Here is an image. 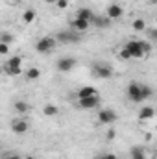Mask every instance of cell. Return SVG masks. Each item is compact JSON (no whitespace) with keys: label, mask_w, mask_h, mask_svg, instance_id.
Wrapping results in <instances>:
<instances>
[{"label":"cell","mask_w":157,"mask_h":159,"mask_svg":"<svg viewBox=\"0 0 157 159\" xmlns=\"http://www.w3.org/2000/svg\"><path fill=\"white\" fill-rule=\"evenodd\" d=\"M56 44H57L56 37H43V39H39L35 43V50L39 54H50L56 48Z\"/></svg>","instance_id":"1"},{"label":"cell","mask_w":157,"mask_h":159,"mask_svg":"<svg viewBox=\"0 0 157 159\" xmlns=\"http://www.w3.org/2000/svg\"><path fill=\"white\" fill-rule=\"evenodd\" d=\"M92 74L98 80H109L113 76V69L105 63H94L92 65Z\"/></svg>","instance_id":"2"},{"label":"cell","mask_w":157,"mask_h":159,"mask_svg":"<svg viewBox=\"0 0 157 159\" xmlns=\"http://www.w3.org/2000/svg\"><path fill=\"white\" fill-rule=\"evenodd\" d=\"M126 94H128V98L131 100V102H135V104H141L142 102V94H141V83H129L128 85V89H126Z\"/></svg>","instance_id":"3"},{"label":"cell","mask_w":157,"mask_h":159,"mask_svg":"<svg viewBox=\"0 0 157 159\" xmlns=\"http://www.w3.org/2000/svg\"><path fill=\"white\" fill-rule=\"evenodd\" d=\"M124 50L129 54V57H135V59H141L144 54H142V50H141V43L139 41H128L126 44H124Z\"/></svg>","instance_id":"4"},{"label":"cell","mask_w":157,"mask_h":159,"mask_svg":"<svg viewBox=\"0 0 157 159\" xmlns=\"http://www.w3.org/2000/svg\"><path fill=\"white\" fill-rule=\"evenodd\" d=\"M98 122L100 124H113V122H117V113L113 109H100L98 111Z\"/></svg>","instance_id":"5"},{"label":"cell","mask_w":157,"mask_h":159,"mask_svg":"<svg viewBox=\"0 0 157 159\" xmlns=\"http://www.w3.org/2000/svg\"><path fill=\"white\" fill-rule=\"evenodd\" d=\"M56 65H57L59 72H69V70H72L76 67V59L74 57H61V59H57Z\"/></svg>","instance_id":"6"},{"label":"cell","mask_w":157,"mask_h":159,"mask_svg":"<svg viewBox=\"0 0 157 159\" xmlns=\"http://www.w3.org/2000/svg\"><path fill=\"white\" fill-rule=\"evenodd\" d=\"M100 106V96L94 94V96H89V98H79V107L81 109H94Z\"/></svg>","instance_id":"7"},{"label":"cell","mask_w":157,"mask_h":159,"mask_svg":"<svg viewBox=\"0 0 157 159\" xmlns=\"http://www.w3.org/2000/svg\"><path fill=\"white\" fill-rule=\"evenodd\" d=\"M124 15V9H122V6H118V4H109L107 6V11H105V17L109 19V20H117Z\"/></svg>","instance_id":"8"},{"label":"cell","mask_w":157,"mask_h":159,"mask_svg":"<svg viewBox=\"0 0 157 159\" xmlns=\"http://www.w3.org/2000/svg\"><path fill=\"white\" fill-rule=\"evenodd\" d=\"M79 37L78 32H59L56 35V41H61V43H79Z\"/></svg>","instance_id":"9"},{"label":"cell","mask_w":157,"mask_h":159,"mask_svg":"<svg viewBox=\"0 0 157 159\" xmlns=\"http://www.w3.org/2000/svg\"><path fill=\"white\" fill-rule=\"evenodd\" d=\"M28 128H30V124H28V120H24V119H17V120H13V124H11V129H13V133H17V135L26 133Z\"/></svg>","instance_id":"10"},{"label":"cell","mask_w":157,"mask_h":159,"mask_svg":"<svg viewBox=\"0 0 157 159\" xmlns=\"http://www.w3.org/2000/svg\"><path fill=\"white\" fill-rule=\"evenodd\" d=\"M72 26H74V30L78 32V34H83V32H87L89 30V26H91V22L89 20H83V19H74L72 20Z\"/></svg>","instance_id":"11"},{"label":"cell","mask_w":157,"mask_h":159,"mask_svg":"<svg viewBox=\"0 0 157 159\" xmlns=\"http://www.w3.org/2000/svg\"><path fill=\"white\" fill-rule=\"evenodd\" d=\"M22 56H11L6 63H4V67H9V69H22Z\"/></svg>","instance_id":"12"},{"label":"cell","mask_w":157,"mask_h":159,"mask_svg":"<svg viewBox=\"0 0 157 159\" xmlns=\"http://www.w3.org/2000/svg\"><path fill=\"white\" fill-rule=\"evenodd\" d=\"M129 159H146V150L142 146H133L129 150Z\"/></svg>","instance_id":"13"},{"label":"cell","mask_w":157,"mask_h":159,"mask_svg":"<svg viewBox=\"0 0 157 159\" xmlns=\"http://www.w3.org/2000/svg\"><path fill=\"white\" fill-rule=\"evenodd\" d=\"M94 94H98V91L91 85H85L78 91V98H89V96H94Z\"/></svg>","instance_id":"14"},{"label":"cell","mask_w":157,"mask_h":159,"mask_svg":"<svg viewBox=\"0 0 157 159\" xmlns=\"http://www.w3.org/2000/svg\"><path fill=\"white\" fill-rule=\"evenodd\" d=\"M154 115H155L154 107H152V106H146V107H142V109H141L139 119H141V120H150V119H154Z\"/></svg>","instance_id":"15"},{"label":"cell","mask_w":157,"mask_h":159,"mask_svg":"<svg viewBox=\"0 0 157 159\" xmlns=\"http://www.w3.org/2000/svg\"><path fill=\"white\" fill-rule=\"evenodd\" d=\"M91 22H94L98 28H107V26H109L113 20H109V19L104 15V17H92V20H91Z\"/></svg>","instance_id":"16"},{"label":"cell","mask_w":157,"mask_h":159,"mask_svg":"<svg viewBox=\"0 0 157 159\" xmlns=\"http://www.w3.org/2000/svg\"><path fill=\"white\" fill-rule=\"evenodd\" d=\"M78 19H83V20H92V17H94V13L91 11V9H87V7H81V9H78V15H76Z\"/></svg>","instance_id":"17"},{"label":"cell","mask_w":157,"mask_h":159,"mask_svg":"<svg viewBox=\"0 0 157 159\" xmlns=\"http://www.w3.org/2000/svg\"><path fill=\"white\" fill-rule=\"evenodd\" d=\"M41 78V70L37 67H30L28 70H26V80H30V81H35V80Z\"/></svg>","instance_id":"18"},{"label":"cell","mask_w":157,"mask_h":159,"mask_svg":"<svg viewBox=\"0 0 157 159\" xmlns=\"http://www.w3.org/2000/svg\"><path fill=\"white\" fill-rule=\"evenodd\" d=\"M57 111H59V109H57V106H56V104H46V106L43 107V113H44L46 117H56V115H57Z\"/></svg>","instance_id":"19"},{"label":"cell","mask_w":157,"mask_h":159,"mask_svg":"<svg viewBox=\"0 0 157 159\" xmlns=\"http://www.w3.org/2000/svg\"><path fill=\"white\" fill-rule=\"evenodd\" d=\"M141 94H142V100H148V98H152L154 89L150 85H146V83H141Z\"/></svg>","instance_id":"20"},{"label":"cell","mask_w":157,"mask_h":159,"mask_svg":"<svg viewBox=\"0 0 157 159\" xmlns=\"http://www.w3.org/2000/svg\"><path fill=\"white\" fill-rule=\"evenodd\" d=\"M13 107H15V111H17V113H20V115H24V113H28V111H30V106H28L26 102H22V100L15 102V106H13Z\"/></svg>","instance_id":"21"},{"label":"cell","mask_w":157,"mask_h":159,"mask_svg":"<svg viewBox=\"0 0 157 159\" xmlns=\"http://www.w3.org/2000/svg\"><path fill=\"white\" fill-rule=\"evenodd\" d=\"M35 17H37V13H35L34 9H26V11L22 13V20H24L26 24H30V22H34V20H35Z\"/></svg>","instance_id":"22"},{"label":"cell","mask_w":157,"mask_h":159,"mask_svg":"<svg viewBox=\"0 0 157 159\" xmlns=\"http://www.w3.org/2000/svg\"><path fill=\"white\" fill-rule=\"evenodd\" d=\"M133 30H135V32H144V30H146V22H144L142 19H135V20H133Z\"/></svg>","instance_id":"23"},{"label":"cell","mask_w":157,"mask_h":159,"mask_svg":"<svg viewBox=\"0 0 157 159\" xmlns=\"http://www.w3.org/2000/svg\"><path fill=\"white\" fill-rule=\"evenodd\" d=\"M2 69H4V72L9 74V76H20V74H22V69H9V67H4V65H2Z\"/></svg>","instance_id":"24"},{"label":"cell","mask_w":157,"mask_h":159,"mask_svg":"<svg viewBox=\"0 0 157 159\" xmlns=\"http://www.w3.org/2000/svg\"><path fill=\"white\" fill-rule=\"evenodd\" d=\"M0 43L11 44V43H13V35H11L9 32H2V34H0Z\"/></svg>","instance_id":"25"},{"label":"cell","mask_w":157,"mask_h":159,"mask_svg":"<svg viewBox=\"0 0 157 159\" xmlns=\"http://www.w3.org/2000/svg\"><path fill=\"white\" fill-rule=\"evenodd\" d=\"M141 43V50H142V54H150L152 52V44L148 43V41H139Z\"/></svg>","instance_id":"26"},{"label":"cell","mask_w":157,"mask_h":159,"mask_svg":"<svg viewBox=\"0 0 157 159\" xmlns=\"http://www.w3.org/2000/svg\"><path fill=\"white\" fill-rule=\"evenodd\" d=\"M6 54H9V44L0 43V56H6Z\"/></svg>","instance_id":"27"},{"label":"cell","mask_w":157,"mask_h":159,"mask_svg":"<svg viewBox=\"0 0 157 159\" xmlns=\"http://www.w3.org/2000/svg\"><path fill=\"white\" fill-rule=\"evenodd\" d=\"M56 6H57L59 9H67V7H69V0H57Z\"/></svg>","instance_id":"28"},{"label":"cell","mask_w":157,"mask_h":159,"mask_svg":"<svg viewBox=\"0 0 157 159\" xmlns=\"http://www.w3.org/2000/svg\"><path fill=\"white\" fill-rule=\"evenodd\" d=\"M4 159H22V157H20L17 152H7V154L4 156Z\"/></svg>","instance_id":"29"},{"label":"cell","mask_w":157,"mask_h":159,"mask_svg":"<svg viewBox=\"0 0 157 159\" xmlns=\"http://www.w3.org/2000/svg\"><path fill=\"white\" fill-rule=\"evenodd\" d=\"M115 135H117V131H115V129L111 128V129L107 131V139H109V141H113V139H115Z\"/></svg>","instance_id":"30"},{"label":"cell","mask_w":157,"mask_h":159,"mask_svg":"<svg viewBox=\"0 0 157 159\" xmlns=\"http://www.w3.org/2000/svg\"><path fill=\"white\" fill-rule=\"evenodd\" d=\"M120 57H122V59H131V57H129V54H128L124 48H122V52H120Z\"/></svg>","instance_id":"31"},{"label":"cell","mask_w":157,"mask_h":159,"mask_svg":"<svg viewBox=\"0 0 157 159\" xmlns=\"http://www.w3.org/2000/svg\"><path fill=\"white\" fill-rule=\"evenodd\" d=\"M100 159H117V156L115 154H105V156H102Z\"/></svg>","instance_id":"32"},{"label":"cell","mask_w":157,"mask_h":159,"mask_svg":"<svg viewBox=\"0 0 157 159\" xmlns=\"http://www.w3.org/2000/svg\"><path fill=\"white\" fill-rule=\"evenodd\" d=\"M150 39H152V41L157 39V32H155V30H152V32H150Z\"/></svg>","instance_id":"33"},{"label":"cell","mask_w":157,"mask_h":159,"mask_svg":"<svg viewBox=\"0 0 157 159\" xmlns=\"http://www.w3.org/2000/svg\"><path fill=\"white\" fill-rule=\"evenodd\" d=\"M44 2H48V4H56L57 0H44Z\"/></svg>","instance_id":"34"},{"label":"cell","mask_w":157,"mask_h":159,"mask_svg":"<svg viewBox=\"0 0 157 159\" xmlns=\"http://www.w3.org/2000/svg\"><path fill=\"white\" fill-rule=\"evenodd\" d=\"M24 159H35V157H32V156H28V157H24Z\"/></svg>","instance_id":"35"},{"label":"cell","mask_w":157,"mask_h":159,"mask_svg":"<svg viewBox=\"0 0 157 159\" xmlns=\"http://www.w3.org/2000/svg\"><path fill=\"white\" fill-rule=\"evenodd\" d=\"M2 72H4V69H2V67H0V74H2Z\"/></svg>","instance_id":"36"},{"label":"cell","mask_w":157,"mask_h":159,"mask_svg":"<svg viewBox=\"0 0 157 159\" xmlns=\"http://www.w3.org/2000/svg\"><path fill=\"white\" fill-rule=\"evenodd\" d=\"M0 152H2V144H0Z\"/></svg>","instance_id":"37"},{"label":"cell","mask_w":157,"mask_h":159,"mask_svg":"<svg viewBox=\"0 0 157 159\" xmlns=\"http://www.w3.org/2000/svg\"><path fill=\"white\" fill-rule=\"evenodd\" d=\"M152 2H157V0H152Z\"/></svg>","instance_id":"38"}]
</instances>
